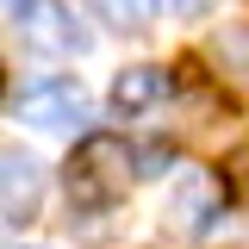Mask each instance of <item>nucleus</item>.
<instances>
[{
	"label": "nucleus",
	"mask_w": 249,
	"mask_h": 249,
	"mask_svg": "<svg viewBox=\"0 0 249 249\" xmlns=\"http://www.w3.org/2000/svg\"><path fill=\"white\" fill-rule=\"evenodd\" d=\"M124 187H131V150L119 137H81L69 156V199L100 212V206H119Z\"/></svg>",
	"instance_id": "1"
},
{
	"label": "nucleus",
	"mask_w": 249,
	"mask_h": 249,
	"mask_svg": "<svg viewBox=\"0 0 249 249\" xmlns=\"http://www.w3.org/2000/svg\"><path fill=\"white\" fill-rule=\"evenodd\" d=\"M25 124H37V131H81V124L93 119V100L81 81H69V75H44V81H31L25 93H19V106H13Z\"/></svg>",
	"instance_id": "2"
},
{
	"label": "nucleus",
	"mask_w": 249,
	"mask_h": 249,
	"mask_svg": "<svg viewBox=\"0 0 249 249\" xmlns=\"http://www.w3.org/2000/svg\"><path fill=\"white\" fill-rule=\"evenodd\" d=\"M37 199H44V168H37V156H25L19 143H0V224L31 218Z\"/></svg>",
	"instance_id": "3"
},
{
	"label": "nucleus",
	"mask_w": 249,
	"mask_h": 249,
	"mask_svg": "<svg viewBox=\"0 0 249 249\" xmlns=\"http://www.w3.org/2000/svg\"><path fill=\"white\" fill-rule=\"evenodd\" d=\"M224 212V193H218L212 175H181L175 193H168V231L175 237H206Z\"/></svg>",
	"instance_id": "4"
},
{
	"label": "nucleus",
	"mask_w": 249,
	"mask_h": 249,
	"mask_svg": "<svg viewBox=\"0 0 249 249\" xmlns=\"http://www.w3.org/2000/svg\"><path fill=\"white\" fill-rule=\"evenodd\" d=\"M162 93H168V75L150 69V62H137V69H124L119 81H112V112L119 119H143L162 106Z\"/></svg>",
	"instance_id": "5"
},
{
	"label": "nucleus",
	"mask_w": 249,
	"mask_h": 249,
	"mask_svg": "<svg viewBox=\"0 0 249 249\" xmlns=\"http://www.w3.org/2000/svg\"><path fill=\"white\" fill-rule=\"evenodd\" d=\"M25 44L44 50V56H69V50H81L88 37H81V25H75L62 6H31L25 13Z\"/></svg>",
	"instance_id": "6"
},
{
	"label": "nucleus",
	"mask_w": 249,
	"mask_h": 249,
	"mask_svg": "<svg viewBox=\"0 0 249 249\" xmlns=\"http://www.w3.org/2000/svg\"><path fill=\"white\" fill-rule=\"evenodd\" d=\"M212 56H218V69H224L231 81H243V88H249V25L218 31V37H212Z\"/></svg>",
	"instance_id": "7"
},
{
	"label": "nucleus",
	"mask_w": 249,
	"mask_h": 249,
	"mask_svg": "<svg viewBox=\"0 0 249 249\" xmlns=\"http://www.w3.org/2000/svg\"><path fill=\"white\" fill-rule=\"evenodd\" d=\"M93 6H100L112 25L131 31V25H143V19H150V6H156V0H93Z\"/></svg>",
	"instance_id": "8"
},
{
	"label": "nucleus",
	"mask_w": 249,
	"mask_h": 249,
	"mask_svg": "<svg viewBox=\"0 0 249 249\" xmlns=\"http://www.w3.org/2000/svg\"><path fill=\"white\" fill-rule=\"evenodd\" d=\"M156 6H168V13H175V19H193V13H206V6H212V0H156Z\"/></svg>",
	"instance_id": "9"
},
{
	"label": "nucleus",
	"mask_w": 249,
	"mask_h": 249,
	"mask_svg": "<svg viewBox=\"0 0 249 249\" xmlns=\"http://www.w3.org/2000/svg\"><path fill=\"white\" fill-rule=\"evenodd\" d=\"M31 6H37V0H0V13H13V19H25Z\"/></svg>",
	"instance_id": "10"
}]
</instances>
